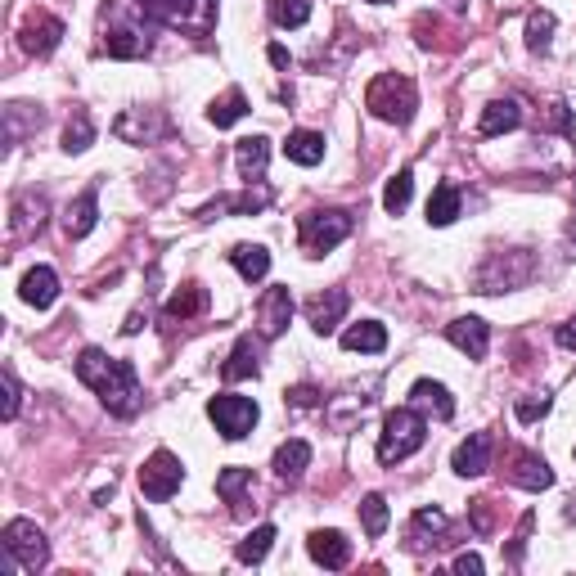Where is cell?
<instances>
[{
  "label": "cell",
  "instance_id": "10",
  "mask_svg": "<svg viewBox=\"0 0 576 576\" xmlns=\"http://www.w3.org/2000/svg\"><path fill=\"white\" fill-rule=\"evenodd\" d=\"M446 338L455 342L468 360H482L486 356V342H491V324L477 320V315H459V320L446 324Z\"/></svg>",
  "mask_w": 576,
  "mask_h": 576
},
{
  "label": "cell",
  "instance_id": "27",
  "mask_svg": "<svg viewBox=\"0 0 576 576\" xmlns=\"http://www.w3.org/2000/svg\"><path fill=\"white\" fill-rule=\"evenodd\" d=\"M45 225V198L41 194H23L14 198V221H9V230L14 234H32Z\"/></svg>",
  "mask_w": 576,
  "mask_h": 576
},
{
  "label": "cell",
  "instance_id": "46",
  "mask_svg": "<svg viewBox=\"0 0 576 576\" xmlns=\"http://www.w3.org/2000/svg\"><path fill=\"white\" fill-rule=\"evenodd\" d=\"M140 329H144V315H140V311H135V315H131V320H126V324H122V333H140Z\"/></svg>",
  "mask_w": 576,
  "mask_h": 576
},
{
  "label": "cell",
  "instance_id": "42",
  "mask_svg": "<svg viewBox=\"0 0 576 576\" xmlns=\"http://www.w3.org/2000/svg\"><path fill=\"white\" fill-rule=\"evenodd\" d=\"M558 347L576 351V315H572V320H563V324H558Z\"/></svg>",
  "mask_w": 576,
  "mask_h": 576
},
{
  "label": "cell",
  "instance_id": "33",
  "mask_svg": "<svg viewBox=\"0 0 576 576\" xmlns=\"http://www.w3.org/2000/svg\"><path fill=\"white\" fill-rule=\"evenodd\" d=\"M90 140H95V126H90V117L77 108V113L68 117V131H63V149H68V153H86Z\"/></svg>",
  "mask_w": 576,
  "mask_h": 576
},
{
  "label": "cell",
  "instance_id": "43",
  "mask_svg": "<svg viewBox=\"0 0 576 576\" xmlns=\"http://www.w3.org/2000/svg\"><path fill=\"white\" fill-rule=\"evenodd\" d=\"M455 572H464V576L473 572V576H477V572H482V558H477V554H459V558H455Z\"/></svg>",
  "mask_w": 576,
  "mask_h": 576
},
{
  "label": "cell",
  "instance_id": "21",
  "mask_svg": "<svg viewBox=\"0 0 576 576\" xmlns=\"http://www.w3.org/2000/svg\"><path fill=\"white\" fill-rule=\"evenodd\" d=\"M95 221H99V194H95V189H86V194L68 207L63 230H68V239H86V234L95 230Z\"/></svg>",
  "mask_w": 576,
  "mask_h": 576
},
{
  "label": "cell",
  "instance_id": "31",
  "mask_svg": "<svg viewBox=\"0 0 576 576\" xmlns=\"http://www.w3.org/2000/svg\"><path fill=\"white\" fill-rule=\"evenodd\" d=\"M270 545H275V527H257V531H248V536L239 540V549H234V554H239V563H261V558L270 554Z\"/></svg>",
  "mask_w": 576,
  "mask_h": 576
},
{
  "label": "cell",
  "instance_id": "13",
  "mask_svg": "<svg viewBox=\"0 0 576 576\" xmlns=\"http://www.w3.org/2000/svg\"><path fill=\"white\" fill-rule=\"evenodd\" d=\"M306 554L315 558V563L320 567H333V572H338V567H347L351 563V540L342 536V531H311V540H306Z\"/></svg>",
  "mask_w": 576,
  "mask_h": 576
},
{
  "label": "cell",
  "instance_id": "12",
  "mask_svg": "<svg viewBox=\"0 0 576 576\" xmlns=\"http://www.w3.org/2000/svg\"><path fill=\"white\" fill-rule=\"evenodd\" d=\"M450 468H455L459 477H482L486 468H491V432H473L468 441H459Z\"/></svg>",
  "mask_w": 576,
  "mask_h": 576
},
{
  "label": "cell",
  "instance_id": "39",
  "mask_svg": "<svg viewBox=\"0 0 576 576\" xmlns=\"http://www.w3.org/2000/svg\"><path fill=\"white\" fill-rule=\"evenodd\" d=\"M540 414H549V396H531V401H518V419H522V423H536Z\"/></svg>",
  "mask_w": 576,
  "mask_h": 576
},
{
  "label": "cell",
  "instance_id": "16",
  "mask_svg": "<svg viewBox=\"0 0 576 576\" xmlns=\"http://www.w3.org/2000/svg\"><path fill=\"white\" fill-rule=\"evenodd\" d=\"M257 369H261V342L252 338V333H243V338L234 342L230 360L221 365V378L225 383H239V378H252Z\"/></svg>",
  "mask_w": 576,
  "mask_h": 576
},
{
  "label": "cell",
  "instance_id": "40",
  "mask_svg": "<svg viewBox=\"0 0 576 576\" xmlns=\"http://www.w3.org/2000/svg\"><path fill=\"white\" fill-rule=\"evenodd\" d=\"M5 419H14L18 414V378H14V369H5Z\"/></svg>",
  "mask_w": 576,
  "mask_h": 576
},
{
  "label": "cell",
  "instance_id": "36",
  "mask_svg": "<svg viewBox=\"0 0 576 576\" xmlns=\"http://www.w3.org/2000/svg\"><path fill=\"white\" fill-rule=\"evenodd\" d=\"M243 486H252V468H225V473H216V495H225V500H239Z\"/></svg>",
  "mask_w": 576,
  "mask_h": 576
},
{
  "label": "cell",
  "instance_id": "19",
  "mask_svg": "<svg viewBox=\"0 0 576 576\" xmlns=\"http://www.w3.org/2000/svg\"><path fill=\"white\" fill-rule=\"evenodd\" d=\"M509 482L527 486V491H545V486H554V473H549V464L540 455L518 450V455H513V468H509Z\"/></svg>",
  "mask_w": 576,
  "mask_h": 576
},
{
  "label": "cell",
  "instance_id": "2",
  "mask_svg": "<svg viewBox=\"0 0 576 576\" xmlns=\"http://www.w3.org/2000/svg\"><path fill=\"white\" fill-rule=\"evenodd\" d=\"M149 9L140 0H108L104 5V50L113 59L149 54Z\"/></svg>",
  "mask_w": 576,
  "mask_h": 576
},
{
  "label": "cell",
  "instance_id": "34",
  "mask_svg": "<svg viewBox=\"0 0 576 576\" xmlns=\"http://www.w3.org/2000/svg\"><path fill=\"white\" fill-rule=\"evenodd\" d=\"M360 522H365V536L378 540L387 531V500L383 495H365L360 500Z\"/></svg>",
  "mask_w": 576,
  "mask_h": 576
},
{
  "label": "cell",
  "instance_id": "41",
  "mask_svg": "<svg viewBox=\"0 0 576 576\" xmlns=\"http://www.w3.org/2000/svg\"><path fill=\"white\" fill-rule=\"evenodd\" d=\"M473 527L477 531H491V500H477L473 504Z\"/></svg>",
  "mask_w": 576,
  "mask_h": 576
},
{
  "label": "cell",
  "instance_id": "30",
  "mask_svg": "<svg viewBox=\"0 0 576 576\" xmlns=\"http://www.w3.org/2000/svg\"><path fill=\"white\" fill-rule=\"evenodd\" d=\"M410 194H414V171L410 167H401L392 180H387V189H383V207L392 216H401L405 207H410Z\"/></svg>",
  "mask_w": 576,
  "mask_h": 576
},
{
  "label": "cell",
  "instance_id": "35",
  "mask_svg": "<svg viewBox=\"0 0 576 576\" xmlns=\"http://www.w3.org/2000/svg\"><path fill=\"white\" fill-rule=\"evenodd\" d=\"M549 36H554V14H549V9H536V14L527 18V50L545 54L549 50Z\"/></svg>",
  "mask_w": 576,
  "mask_h": 576
},
{
  "label": "cell",
  "instance_id": "38",
  "mask_svg": "<svg viewBox=\"0 0 576 576\" xmlns=\"http://www.w3.org/2000/svg\"><path fill=\"white\" fill-rule=\"evenodd\" d=\"M414 531H432V536H441V531H446V513L441 509H419L414 513V522H410V536Z\"/></svg>",
  "mask_w": 576,
  "mask_h": 576
},
{
  "label": "cell",
  "instance_id": "18",
  "mask_svg": "<svg viewBox=\"0 0 576 576\" xmlns=\"http://www.w3.org/2000/svg\"><path fill=\"white\" fill-rule=\"evenodd\" d=\"M288 320H293V293L288 288H270L261 297V338H279Z\"/></svg>",
  "mask_w": 576,
  "mask_h": 576
},
{
  "label": "cell",
  "instance_id": "45",
  "mask_svg": "<svg viewBox=\"0 0 576 576\" xmlns=\"http://www.w3.org/2000/svg\"><path fill=\"white\" fill-rule=\"evenodd\" d=\"M270 63H275V68H288V50H284V45H270Z\"/></svg>",
  "mask_w": 576,
  "mask_h": 576
},
{
  "label": "cell",
  "instance_id": "23",
  "mask_svg": "<svg viewBox=\"0 0 576 576\" xmlns=\"http://www.w3.org/2000/svg\"><path fill=\"white\" fill-rule=\"evenodd\" d=\"M518 122H522L518 99H495V104H486V113H482V122H477V131H482V135H504V131H513Z\"/></svg>",
  "mask_w": 576,
  "mask_h": 576
},
{
  "label": "cell",
  "instance_id": "9",
  "mask_svg": "<svg viewBox=\"0 0 576 576\" xmlns=\"http://www.w3.org/2000/svg\"><path fill=\"white\" fill-rule=\"evenodd\" d=\"M180 482H185V473H180V459L171 450H153L149 464L140 468V491L149 500H171L180 491Z\"/></svg>",
  "mask_w": 576,
  "mask_h": 576
},
{
  "label": "cell",
  "instance_id": "32",
  "mask_svg": "<svg viewBox=\"0 0 576 576\" xmlns=\"http://www.w3.org/2000/svg\"><path fill=\"white\" fill-rule=\"evenodd\" d=\"M203 306H207V293H203V288H198V284H185V288H180V293L167 302V320H189V315H198Z\"/></svg>",
  "mask_w": 576,
  "mask_h": 576
},
{
  "label": "cell",
  "instance_id": "17",
  "mask_svg": "<svg viewBox=\"0 0 576 576\" xmlns=\"http://www.w3.org/2000/svg\"><path fill=\"white\" fill-rule=\"evenodd\" d=\"M234 162H239V176L248 180V185H261V176H266V162H270V140H266V135H248V140H239Z\"/></svg>",
  "mask_w": 576,
  "mask_h": 576
},
{
  "label": "cell",
  "instance_id": "11",
  "mask_svg": "<svg viewBox=\"0 0 576 576\" xmlns=\"http://www.w3.org/2000/svg\"><path fill=\"white\" fill-rule=\"evenodd\" d=\"M18 36H23V50H27V54L45 59V54H54V45L63 41V23H59L54 14H32Z\"/></svg>",
  "mask_w": 576,
  "mask_h": 576
},
{
  "label": "cell",
  "instance_id": "24",
  "mask_svg": "<svg viewBox=\"0 0 576 576\" xmlns=\"http://www.w3.org/2000/svg\"><path fill=\"white\" fill-rule=\"evenodd\" d=\"M284 153L297 162V167H315V162H324V135L320 131H293L284 140Z\"/></svg>",
  "mask_w": 576,
  "mask_h": 576
},
{
  "label": "cell",
  "instance_id": "3",
  "mask_svg": "<svg viewBox=\"0 0 576 576\" xmlns=\"http://www.w3.org/2000/svg\"><path fill=\"white\" fill-rule=\"evenodd\" d=\"M365 104H369V113L383 117V122L405 126L414 117V108H419V95H414V81L410 77H401V72H383V77L369 81Z\"/></svg>",
  "mask_w": 576,
  "mask_h": 576
},
{
  "label": "cell",
  "instance_id": "22",
  "mask_svg": "<svg viewBox=\"0 0 576 576\" xmlns=\"http://www.w3.org/2000/svg\"><path fill=\"white\" fill-rule=\"evenodd\" d=\"M230 266L239 270L248 284H257V279H266V270H270V252L261 248V243H234V248H230Z\"/></svg>",
  "mask_w": 576,
  "mask_h": 576
},
{
  "label": "cell",
  "instance_id": "47",
  "mask_svg": "<svg viewBox=\"0 0 576 576\" xmlns=\"http://www.w3.org/2000/svg\"><path fill=\"white\" fill-rule=\"evenodd\" d=\"M369 5H387V0H369Z\"/></svg>",
  "mask_w": 576,
  "mask_h": 576
},
{
  "label": "cell",
  "instance_id": "15",
  "mask_svg": "<svg viewBox=\"0 0 576 576\" xmlns=\"http://www.w3.org/2000/svg\"><path fill=\"white\" fill-rule=\"evenodd\" d=\"M18 297H23L27 306H36V311H45V306H54V297H59V275H54L50 266H32L23 275V284H18Z\"/></svg>",
  "mask_w": 576,
  "mask_h": 576
},
{
  "label": "cell",
  "instance_id": "1",
  "mask_svg": "<svg viewBox=\"0 0 576 576\" xmlns=\"http://www.w3.org/2000/svg\"><path fill=\"white\" fill-rule=\"evenodd\" d=\"M77 378L108 405V414H117V419L140 414V378H135L131 360H113L99 347H86L77 356Z\"/></svg>",
  "mask_w": 576,
  "mask_h": 576
},
{
  "label": "cell",
  "instance_id": "20",
  "mask_svg": "<svg viewBox=\"0 0 576 576\" xmlns=\"http://www.w3.org/2000/svg\"><path fill=\"white\" fill-rule=\"evenodd\" d=\"M306 464H311V446H306L302 437H293V441H284V446L275 450V477L279 482H297V477L306 473Z\"/></svg>",
  "mask_w": 576,
  "mask_h": 576
},
{
  "label": "cell",
  "instance_id": "7",
  "mask_svg": "<svg viewBox=\"0 0 576 576\" xmlns=\"http://www.w3.org/2000/svg\"><path fill=\"white\" fill-rule=\"evenodd\" d=\"M297 234H302V248L311 252V257H320V252L338 248L351 234V216L347 212H306L302 221H297Z\"/></svg>",
  "mask_w": 576,
  "mask_h": 576
},
{
  "label": "cell",
  "instance_id": "44",
  "mask_svg": "<svg viewBox=\"0 0 576 576\" xmlns=\"http://www.w3.org/2000/svg\"><path fill=\"white\" fill-rule=\"evenodd\" d=\"M288 401H293V405H315V392H311V387H293Z\"/></svg>",
  "mask_w": 576,
  "mask_h": 576
},
{
  "label": "cell",
  "instance_id": "14",
  "mask_svg": "<svg viewBox=\"0 0 576 576\" xmlns=\"http://www.w3.org/2000/svg\"><path fill=\"white\" fill-rule=\"evenodd\" d=\"M342 315H347V293H342V288H324L320 297L306 302V320H311L315 333H333Z\"/></svg>",
  "mask_w": 576,
  "mask_h": 576
},
{
  "label": "cell",
  "instance_id": "8",
  "mask_svg": "<svg viewBox=\"0 0 576 576\" xmlns=\"http://www.w3.org/2000/svg\"><path fill=\"white\" fill-rule=\"evenodd\" d=\"M0 545H5V554L14 558V563H23V567H45V558H50V545H45L41 527H36V522H27V518L9 522Z\"/></svg>",
  "mask_w": 576,
  "mask_h": 576
},
{
  "label": "cell",
  "instance_id": "37",
  "mask_svg": "<svg viewBox=\"0 0 576 576\" xmlns=\"http://www.w3.org/2000/svg\"><path fill=\"white\" fill-rule=\"evenodd\" d=\"M311 18V0H275V23L279 27H302Z\"/></svg>",
  "mask_w": 576,
  "mask_h": 576
},
{
  "label": "cell",
  "instance_id": "4",
  "mask_svg": "<svg viewBox=\"0 0 576 576\" xmlns=\"http://www.w3.org/2000/svg\"><path fill=\"white\" fill-rule=\"evenodd\" d=\"M423 432H428V423H423L419 410H392V414L383 419L378 459H383V464H401V459H410L414 450L423 446Z\"/></svg>",
  "mask_w": 576,
  "mask_h": 576
},
{
  "label": "cell",
  "instance_id": "25",
  "mask_svg": "<svg viewBox=\"0 0 576 576\" xmlns=\"http://www.w3.org/2000/svg\"><path fill=\"white\" fill-rule=\"evenodd\" d=\"M410 401L423 405V410H432L437 419H450L455 414V401H450V392L441 383H428V378H419V383L410 387Z\"/></svg>",
  "mask_w": 576,
  "mask_h": 576
},
{
  "label": "cell",
  "instance_id": "5",
  "mask_svg": "<svg viewBox=\"0 0 576 576\" xmlns=\"http://www.w3.org/2000/svg\"><path fill=\"white\" fill-rule=\"evenodd\" d=\"M149 9V18L167 27H180V32H212L216 23V0H140Z\"/></svg>",
  "mask_w": 576,
  "mask_h": 576
},
{
  "label": "cell",
  "instance_id": "29",
  "mask_svg": "<svg viewBox=\"0 0 576 576\" xmlns=\"http://www.w3.org/2000/svg\"><path fill=\"white\" fill-rule=\"evenodd\" d=\"M455 216H459V189L446 180V185H437V189H432V198H428V221L432 225H450Z\"/></svg>",
  "mask_w": 576,
  "mask_h": 576
},
{
  "label": "cell",
  "instance_id": "28",
  "mask_svg": "<svg viewBox=\"0 0 576 576\" xmlns=\"http://www.w3.org/2000/svg\"><path fill=\"white\" fill-rule=\"evenodd\" d=\"M243 113H248V99H243V90H225V95L216 99L212 108H207V122L221 131V126H234V122H239Z\"/></svg>",
  "mask_w": 576,
  "mask_h": 576
},
{
  "label": "cell",
  "instance_id": "26",
  "mask_svg": "<svg viewBox=\"0 0 576 576\" xmlns=\"http://www.w3.org/2000/svg\"><path fill=\"white\" fill-rule=\"evenodd\" d=\"M342 347L347 351H383L387 347V329L378 320H360L342 333Z\"/></svg>",
  "mask_w": 576,
  "mask_h": 576
},
{
  "label": "cell",
  "instance_id": "48",
  "mask_svg": "<svg viewBox=\"0 0 576 576\" xmlns=\"http://www.w3.org/2000/svg\"><path fill=\"white\" fill-rule=\"evenodd\" d=\"M455 5H464V0H455Z\"/></svg>",
  "mask_w": 576,
  "mask_h": 576
},
{
  "label": "cell",
  "instance_id": "6",
  "mask_svg": "<svg viewBox=\"0 0 576 576\" xmlns=\"http://www.w3.org/2000/svg\"><path fill=\"white\" fill-rule=\"evenodd\" d=\"M207 419L216 423V432H221L225 441H243L252 428H257V401L234 396V392H221V396L207 401Z\"/></svg>",
  "mask_w": 576,
  "mask_h": 576
}]
</instances>
